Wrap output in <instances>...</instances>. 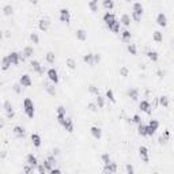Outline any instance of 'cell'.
I'll list each match as a JSON object with an SVG mask.
<instances>
[{
    "label": "cell",
    "mask_w": 174,
    "mask_h": 174,
    "mask_svg": "<svg viewBox=\"0 0 174 174\" xmlns=\"http://www.w3.org/2000/svg\"><path fill=\"white\" fill-rule=\"evenodd\" d=\"M163 135H165V138H166V139H169L170 138V131H165Z\"/></svg>",
    "instance_id": "cell-58"
},
{
    "label": "cell",
    "mask_w": 174,
    "mask_h": 174,
    "mask_svg": "<svg viewBox=\"0 0 174 174\" xmlns=\"http://www.w3.org/2000/svg\"><path fill=\"white\" fill-rule=\"evenodd\" d=\"M33 170H34V167L30 166V165H26V166H25V171H26V173H31Z\"/></svg>",
    "instance_id": "cell-53"
},
{
    "label": "cell",
    "mask_w": 174,
    "mask_h": 174,
    "mask_svg": "<svg viewBox=\"0 0 174 174\" xmlns=\"http://www.w3.org/2000/svg\"><path fill=\"white\" fill-rule=\"evenodd\" d=\"M23 109H25L26 116L29 118L34 117V114H36V106H34V103H33V101H31L30 98H25L23 99Z\"/></svg>",
    "instance_id": "cell-1"
},
{
    "label": "cell",
    "mask_w": 174,
    "mask_h": 174,
    "mask_svg": "<svg viewBox=\"0 0 174 174\" xmlns=\"http://www.w3.org/2000/svg\"><path fill=\"white\" fill-rule=\"evenodd\" d=\"M132 121H133L135 124H140V123H142V118H140V116H138V114H135V116L132 117Z\"/></svg>",
    "instance_id": "cell-50"
},
{
    "label": "cell",
    "mask_w": 174,
    "mask_h": 174,
    "mask_svg": "<svg viewBox=\"0 0 174 174\" xmlns=\"http://www.w3.org/2000/svg\"><path fill=\"white\" fill-rule=\"evenodd\" d=\"M30 40L34 42V44H38V42H40V37H38L37 33H31V34H30Z\"/></svg>",
    "instance_id": "cell-41"
},
{
    "label": "cell",
    "mask_w": 174,
    "mask_h": 174,
    "mask_svg": "<svg viewBox=\"0 0 174 174\" xmlns=\"http://www.w3.org/2000/svg\"><path fill=\"white\" fill-rule=\"evenodd\" d=\"M67 65H68V68H71V69H75L76 68V61L69 57V59H67Z\"/></svg>",
    "instance_id": "cell-36"
},
{
    "label": "cell",
    "mask_w": 174,
    "mask_h": 174,
    "mask_svg": "<svg viewBox=\"0 0 174 174\" xmlns=\"http://www.w3.org/2000/svg\"><path fill=\"white\" fill-rule=\"evenodd\" d=\"M105 173H116L117 171V163H114V162H109V163L105 165V169H103Z\"/></svg>",
    "instance_id": "cell-13"
},
{
    "label": "cell",
    "mask_w": 174,
    "mask_h": 174,
    "mask_svg": "<svg viewBox=\"0 0 174 174\" xmlns=\"http://www.w3.org/2000/svg\"><path fill=\"white\" fill-rule=\"evenodd\" d=\"M106 98H108L110 102H116V98H114V94H113V90H106Z\"/></svg>",
    "instance_id": "cell-38"
},
{
    "label": "cell",
    "mask_w": 174,
    "mask_h": 174,
    "mask_svg": "<svg viewBox=\"0 0 174 174\" xmlns=\"http://www.w3.org/2000/svg\"><path fill=\"white\" fill-rule=\"evenodd\" d=\"M44 167H45L46 169V171H48V173H49V171H51L52 169H53V167H55V165L52 163L51 161H49V159L46 158L45 161H44Z\"/></svg>",
    "instance_id": "cell-32"
},
{
    "label": "cell",
    "mask_w": 174,
    "mask_h": 174,
    "mask_svg": "<svg viewBox=\"0 0 174 174\" xmlns=\"http://www.w3.org/2000/svg\"><path fill=\"white\" fill-rule=\"evenodd\" d=\"M46 75H48V79H49L52 83H55V84L59 83V74H57V71L55 68H49L48 72H46Z\"/></svg>",
    "instance_id": "cell-3"
},
{
    "label": "cell",
    "mask_w": 174,
    "mask_h": 174,
    "mask_svg": "<svg viewBox=\"0 0 174 174\" xmlns=\"http://www.w3.org/2000/svg\"><path fill=\"white\" fill-rule=\"evenodd\" d=\"M33 53H34L33 48H31V46H26L25 49H23V53H22V55H23L25 59H26V57H31L33 56Z\"/></svg>",
    "instance_id": "cell-31"
},
{
    "label": "cell",
    "mask_w": 174,
    "mask_h": 174,
    "mask_svg": "<svg viewBox=\"0 0 174 174\" xmlns=\"http://www.w3.org/2000/svg\"><path fill=\"white\" fill-rule=\"evenodd\" d=\"M19 84L23 87H30L31 84H33V82H31V78L27 75V74H25V75H22L21 79H19Z\"/></svg>",
    "instance_id": "cell-7"
},
{
    "label": "cell",
    "mask_w": 174,
    "mask_h": 174,
    "mask_svg": "<svg viewBox=\"0 0 174 174\" xmlns=\"http://www.w3.org/2000/svg\"><path fill=\"white\" fill-rule=\"evenodd\" d=\"M147 127L156 132V131H158V128H159V121H158V120H150V123H148V125H147Z\"/></svg>",
    "instance_id": "cell-28"
},
{
    "label": "cell",
    "mask_w": 174,
    "mask_h": 174,
    "mask_svg": "<svg viewBox=\"0 0 174 174\" xmlns=\"http://www.w3.org/2000/svg\"><path fill=\"white\" fill-rule=\"evenodd\" d=\"M152 40H154V41H156V42H162V41H163V34H162V33H161L159 30L154 31Z\"/></svg>",
    "instance_id": "cell-26"
},
{
    "label": "cell",
    "mask_w": 174,
    "mask_h": 174,
    "mask_svg": "<svg viewBox=\"0 0 174 174\" xmlns=\"http://www.w3.org/2000/svg\"><path fill=\"white\" fill-rule=\"evenodd\" d=\"M125 170H127V173H129V174H132L133 171H135L132 165H127V166H125Z\"/></svg>",
    "instance_id": "cell-52"
},
{
    "label": "cell",
    "mask_w": 174,
    "mask_h": 174,
    "mask_svg": "<svg viewBox=\"0 0 174 174\" xmlns=\"http://www.w3.org/2000/svg\"><path fill=\"white\" fill-rule=\"evenodd\" d=\"M45 57H46V61L51 63V64H53L55 60H56V56H55V53H53V52H48Z\"/></svg>",
    "instance_id": "cell-34"
},
{
    "label": "cell",
    "mask_w": 174,
    "mask_h": 174,
    "mask_svg": "<svg viewBox=\"0 0 174 174\" xmlns=\"http://www.w3.org/2000/svg\"><path fill=\"white\" fill-rule=\"evenodd\" d=\"M49 173H51V174H60V173H61V170H60V169H55V167H53Z\"/></svg>",
    "instance_id": "cell-55"
},
{
    "label": "cell",
    "mask_w": 174,
    "mask_h": 174,
    "mask_svg": "<svg viewBox=\"0 0 174 174\" xmlns=\"http://www.w3.org/2000/svg\"><path fill=\"white\" fill-rule=\"evenodd\" d=\"M139 155H140V158H142L143 162H146V163H148L150 162V155H148V150H147V147L142 146V147L139 148Z\"/></svg>",
    "instance_id": "cell-5"
},
{
    "label": "cell",
    "mask_w": 174,
    "mask_h": 174,
    "mask_svg": "<svg viewBox=\"0 0 174 174\" xmlns=\"http://www.w3.org/2000/svg\"><path fill=\"white\" fill-rule=\"evenodd\" d=\"M91 1H98V0H91Z\"/></svg>",
    "instance_id": "cell-62"
},
{
    "label": "cell",
    "mask_w": 174,
    "mask_h": 174,
    "mask_svg": "<svg viewBox=\"0 0 174 174\" xmlns=\"http://www.w3.org/2000/svg\"><path fill=\"white\" fill-rule=\"evenodd\" d=\"M61 125L64 127L67 132H74V121H72L71 118H64V121L61 123Z\"/></svg>",
    "instance_id": "cell-9"
},
{
    "label": "cell",
    "mask_w": 174,
    "mask_h": 174,
    "mask_svg": "<svg viewBox=\"0 0 174 174\" xmlns=\"http://www.w3.org/2000/svg\"><path fill=\"white\" fill-rule=\"evenodd\" d=\"M29 1H30L31 4H37L38 3V0H29Z\"/></svg>",
    "instance_id": "cell-59"
},
{
    "label": "cell",
    "mask_w": 174,
    "mask_h": 174,
    "mask_svg": "<svg viewBox=\"0 0 174 174\" xmlns=\"http://www.w3.org/2000/svg\"><path fill=\"white\" fill-rule=\"evenodd\" d=\"M8 59H10L11 64L16 65V64H19V61H21V53H18V52H11L10 55H8Z\"/></svg>",
    "instance_id": "cell-8"
},
{
    "label": "cell",
    "mask_w": 174,
    "mask_h": 174,
    "mask_svg": "<svg viewBox=\"0 0 174 174\" xmlns=\"http://www.w3.org/2000/svg\"><path fill=\"white\" fill-rule=\"evenodd\" d=\"M59 154V148H56V150H53V155H57Z\"/></svg>",
    "instance_id": "cell-60"
},
{
    "label": "cell",
    "mask_w": 174,
    "mask_h": 174,
    "mask_svg": "<svg viewBox=\"0 0 174 174\" xmlns=\"http://www.w3.org/2000/svg\"><path fill=\"white\" fill-rule=\"evenodd\" d=\"M83 61L87 63V64H94V63H92V53L84 55V56H83Z\"/></svg>",
    "instance_id": "cell-37"
},
{
    "label": "cell",
    "mask_w": 174,
    "mask_h": 174,
    "mask_svg": "<svg viewBox=\"0 0 174 174\" xmlns=\"http://www.w3.org/2000/svg\"><path fill=\"white\" fill-rule=\"evenodd\" d=\"M147 57H148L151 61H158L159 55H158V52H155V51H148L147 52Z\"/></svg>",
    "instance_id": "cell-24"
},
{
    "label": "cell",
    "mask_w": 174,
    "mask_h": 174,
    "mask_svg": "<svg viewBox=\"0 0 174 174\" xmlns=\"http://www.w3.org/2000/svg\"><path fill=\"white\" fill-rule=\"evenodd\" d=\"M120 75H121V76H128L129 69L127 68V67H121V68H120Z\"/></svg>",
    "instance_id": "cell-42"
},
{
    "label": "cell",
    "mask_w": 174,
    "mask_h": 174,
    "mask_svg": "<svg viewBox=\"0 0 174 174\" xmlns=\"http://www.w3.org/2000/svg\"><path fill=\"white\" fill-rule=\"evenodd\" d=\"M103 7H105L106 10H112L113 7H114V3H113V0H108V1H103Z\"/></svg>",
    "instance_id": "cell-40"
},
{
    "label": "cell",
    "mask_w": 174,
    "mask_h": 174,
    "mask_svg": "<svg viewBox=\"0 0 174 174\" xmlns=\"http://www.w3.org/2000/svg\"><path fill=\"white\" fill-rule=\"evenodd\" d=\"M60 21L64 22V23H69V21H71V14H69V11L67 8L60 10Z\"/></svg>",
    "instance_id": "cell-6"
},
{
    "label": "cell",
    "mask_w": 174,
    "mask_h": 174,
    "mask_svg": "<svg viewBox=\"0 0 174 174\" xmlns=\"http://www.w3.org/2000/svg\"><path fill=\"white\" fill-rule=\"evenodd\" d=\"M1 38H3V31L0 30V40H1Z\"/></svg>",
    "instance_id": "cell-61"
},
{
    "label": "cell",
    "mask_w": 174,
    "mask_h": 174,
    "mask_svg": "<svg viewBox=\"0 0 174 174\" xmlns=\"http://www.w3.org/2000/svg\"><path fill=\"white\" fill-rule=\"evenodd\" d=\"M102 1H108V0H102Z\"/></svg>",
    "instance_id": "cell-63"
},
{
    "label": "cell",
    "mask_w": 174,
    "mask_h": 174,
    "mask_svg": "<svg viewBox=\"0 0 174 174\" xmlns=\"http://www.w3.org/2000/svg\"><path fill=\"white\" fill-rule=\"evenodd\" d=\"M11 67V61L10 59H8V56H4L3 59H1V69H4V71H7L8 68Z\"/></svg>",
    "instance_id": "cell-22"
},
{
    "label": "cell",
    "mask_w": 174,
    "mask_h": 174,
    "mask_svg": "<svg viewBox=\"0 0 174 174\" xmlns=\"http://www.w3.org/2000/svg\"><path fill=\"white\" fill-rule=\"evenodd\" d=\"M46 91L49 92L51 95H56V90H55L53 86H49V84H48V86H46Z\"/></svg>",
    "instance_id": "cell-47"
},
{
    "label": "cell",
    "mask_w": 174,
    "mask_h": 174,
    "mask_svg": "<svg viewBox=\"0 0 174 174\" xmlns=\"http://www.w3.org/2000/svg\"><path fill=\"white\" fill-rule=\"evenodd\" d=\"M132 12H136L139 15H143V5H142V3H133Z\"/></svg>",
    "instance_id": "cell-20"
},
{
    "label": "cell",
    "mask_w": 174,
    "mask_h": 174,
    "mask_svg": "<svg viewBox=\"0 0 174 174\" xmlns=\"http://www.w3.org/2000/svg\"><path fill=\"white\" fill-rule=\"evenodd\" d=\"M131 15H128V14H124L123 16H121V23H123L125 27H128L129 25H131Z\"/></svg>",
    "instance_id": "cell-25"
},
{
    "label": "cell",
    "mask_w": 174,
    "mask_h": 174,
    "mask_svg": "<svg viewBox=\"0 0 174 174\" xmlns=\"http://www.w3.org/2000/svg\"><path fill=\"white\" fill-rule=\"evenodd\" d=\"M26 162H27V165H30L33 167L38 166V159H37V156L33 155V154H29V155L26 156Z\"/></svg>",
    "instance_id": "cell-14"
},
{
    "label": "cell",
    "mask_w": 174,
    "mask_h": 174,
    "mask_svg": "<svg viewBox=\"0 0 174 174\" xmlns=\"http://www.w3.org/2000/svg\"><path fill=\"white\" fill-rule=\"evenodd\" d=\"M99 61H101V55L99 53H92V63L98 64Z\"/></svg>",
    "instance_id": "cell-44"
},
{
    "label": "cell",
    "mask_w": 174,
    "mask_h": 174,
    "mask_svg": "<svg viewBox=\"0 0 174 174\" xmlns=\"http://www.w3.org/2000/svg\"><path fill=\"white\" fill-rule=\"evenodd\" d=\"M14 135L16 138H25V128L21 125H16L14 127Z\"/></svg>",
    "instance_id": "cell-19"
},
{
    "label": "cell",
    "mask_w": 174,
    "mask_h": 174,
    "mask_svg": "<svg viewBox=\"0 0 174 174\" xmlns=\"http://www.w3.org/2000/svg\"><path fill=\"white\" fill-rule=\"evenodd\" d=\"M95 103H97L98 108H103V106H105V98L101 97V95L98 94V95H97V99H95Z\"/></svg>",
    "instance_id": "cell-33"
},
{
    "label": "cell",
    "mask_w": 174,
    "mask_h": 174,
    "mask_svg": "<svg viewBox=\"0 0 174 174\" xmlns=\"http://www.w3.org/2000/svg\"><path fill=\"white\" fill-rule=\"evenodd\" d=\"M131 19H133L135 22H140L142 15H139V14H136V12H132V14H131Z\"/></svg>",
    "instance_id": "cell-46"
},
{
    "label": "cell",
    "mask_w": 174,
    "mask_h": 174,
    "mask_svg": "<svg viewBox=\"0 0 174 174\" xmlns=\"http://www.w3.org/2000/svg\"><path fill=\"white\" fill-rule=\"evenodd\" d=\"M88 8L92 11V12H95V11H98V4L97 1H88Z\"/></svg>",
    "instance_id": "cell-39"
},
{
    "label": "cell",
    "mask_w": 174,
    "mask_h": 174,
    "mask_svg": "<svg viewBox=\"0 0 174 174\" xmlns=\"http://www.w3.org/2000/svg\"><path fill=\"white\" fill-rule=\"evenodd\" d=\"M90 132H91V135L95 139H101V138H102V131H101L99 127H91V128H90Z\"/></svg>",
    "instance_id": "cell-18"
},
{
    "label": "cell",
    "mask_w": 174,
    "mask_h": 174,
    "mask_svg": "<svg viewBox=\"0 0 174 174\" xmlns=\"http://www.w3.org/2000/svg\"><path fill=\"white\" fill-rule=\"evenodd\" d=\"M88 109H90L91 112H97V109H98L97 103H88Z\"/></svg>",
    "instance_id": "cell-51"
},
{
    "label": "cell",
    "mask_w": 174,
    "mask_h": 174,
    "mask_svg": "<svg viewBox=\"0 0 174 174\" xmlns=\"http://www.w3.org/2000/svg\"><path fill=\"white\" fill-rule=\"evenodd\" d=\"M57 114L59 116H65V108L64 106H59L57 108Z\"/></svg>",
    "instance_id": "cell-49"
},
{
    "label": "cell",
    "mask_w": 174,
    "mask_h": 174,
    "mask_svg": "<svg viewBox=\"0 0 174 174\" xmlns=\"http://www.w3.org/2000/svg\"><path fill=\"white\" fill-rule=\"evenodd\" d=\"M138 132L140 136H147V125L143 123L138 124Z\"/></svg>",
    "instance_id": "cell-21"
},
{
    "label": "cell",
    "mask_w": 174,
    "mask_h": 174,
    "mask_svg": "<svg viewBox=\"0 0 174 174\" xmlns=\"http://www.w3.org/2000/svg\"><path fill=\"white\" fill-rule=\"evenodd\" d=\"M88 91L91 92V94H95V95H98V94H99V91H98V87H95L94 84H90V86H88Z\"/></svg>",
    "instance_id": "cell-45"
},
{
    "label": "cell",
    "mask_w": 174,
    "mask_h": 174,
    "mask_svg": "<svg viewBox=\"0 0 174 174\" xmlns=\"http://www.w3.org/2000/svg\"><path fill=\"white\" fill-rule=\"evenodd\" d=\"M110 30L113 31V33H120V22H114V25L112 26V29H110Z\"/></svg>",
    "instance_id": "cell-43"
},
{
    "label": "cell",
    "mask_w": 174,
    "mask_h": 174,
    "mask_svg": "<svg viewBox=\"0 0 174 174\" xmlns=\"http://www.w3.org/2000/svg\"><path fill=\"white\" fill-rule=\"evenodd\" d=\"M121 38H123V41H125V42L131 41V38H132L131 31H129V30H124L123 33H121Z\"/></svg>",
    "instance_id": "cell-30"
},
{
    "label": "cell",
    "mask_w": 174,
    "mask_h": 174,
    "mask_svg": "<svg viewBox=\"0 0 174 174\" xmlns=\"http://www.w3.org/2000/svg\"><path fill=\"white\" fill-rule=\"evenodd\" d=\"M75 36H76V38L79 41H86L87 40V33H86V30H83V29H78V30L75 31Z\"/></svg>",
    "instance_id": "cell-17"
},
{
    "label": "cell",
    "mask_w": 174,
    "mask_h": 174,
    "mask_svg": "<svg viewBox=\"0 0 174 174\" xmlns=\"http://www.w3.org/2000/svg\"><path fill=\"white\" fill-rule=\"evenodd\" d=\"M128 97L132 98L133 101H138V98H139V90H138V88H129V90H128Z\"/></svg>",
    "instance_id": "cell-23"
},
{
    "label": "cell",
    "mask_w": 174,
    "mask_h": 174,
    "mask_svg": "<svg viewBox=\"0 0 174 174\" xmlns=\"http://www.w3.org/2000/svg\"><path fill=\"white\" fill-rule=\"evenodd\" d=\"M127 1H132V0H127Z\"/></svg>",
    "instance_id": "cell-64"
},
{
    "label": "cell",
    "mask_w": 174,
    "mask_h": 174,
    "mask_svg": "<svg viewBox=\"0 0 174 174\" xmlns=\"http://www.w3.org/2000/svg\"><path fill=\"white\" fill-rule=\"evenodd\" d=\"M127 49H128V52L131 53V55H133V56L138 53V48H136V45H135V44H128Z\"/></svg>",
    "instance_id": "cell-35"
},
{
    "label": "cell",
    "mask_w": 174,
    "mask_h": 174,
    "mask_svg": "<svg viewBox=\"0 0 174 174\" xmlns=\"http://www.w3.org/2000/svg\"><path fill=\"white\" fill-rule=\"evenodd\" d=\"M31 143H33V146L34 147H41V143H42V139L41 136L38 135V133H31Z\"/></svg>",
    "instance_id": "cell-11"
},
{
    "label": "cell",
    "mask_w": 174,
    "mask_h": 174,
    "mask_svg": "<svg viewBox=\"0 0 174 174\" xmlns=\"http://www.w3.org/2000/svg\"><path fill=\"white\" fill-rule=\"evenodd\" d=\"M38 173H46V169L44 167V165H38Z\"/></svg>",
    "instance_id": "cell-54"
},
{
    "label": "cell",
    "mask_w": 174,
    "mask_h": 174,
    "mask_svg": "<svg viewBox=\"0 0 174 174\" xmlns=\"http://www.w3.org/2000/svg\"><path fill=\"white\" fill-rule=\"evenodd\" d=\"M166 140H167L166 138H163V136H161L158 142H159V144H165V143H166Z\"/></svg>",
    "instance_id": "cell-56"
},
{
    "label": "cell",
    "mask_w": 174,
    "mask_h": 174,
    "mask_svg": "<svg viewBox=\"0 0 174 174\" xmlns=\"http://www.w3.org/2000/svg\"><path fill=\"white\" fill-rule=\"evenodd\" d=\"M3 108H4V112L7 114V118H12L15 116V113H14V108H12V105H11L10 101H5L3 103Z\"/></svg>",
    "instance_id": "cell-4"
},
{
    "label": "cell",
    "mask_w": 174,
    "mask_h": 174,
    "mask_svg": "<svg viewBox=\"0 0 174 174\" xmlns=\"http://www.w3.org/2000/svg\"><path fill=\"white\" fill-rule=\"evenodd\" d=\"M3 12H4V15L10 16L14 14V8H12V5L11 4H5L4 7H3Z\"/></svg>",
    "instance_id": "cell-27"
},
{
    "label": "cell",
    "mask_w": 174,
    "mask_h": 174,
    "mask_svg": "<svg viewBox=\"0 0 174 174\" xmlns=\"http://www.w3.org/2000/svg\"><path fill=\"white\" fill-rule=\"evenodd\" d=\"M14 90H15L16 92H21V87H19V84H15V86H14Z\"/></svg>",
    "instance_id": "cell-57"
},
{
    "label": "cell",
    "mask_w": 174,
    "mask_h": 174,
    "mask_svg": "<svg viewBox=\"0 0 174 174\" xmlns=\"http://www.w3.org/2000/svg\"><path fill=\"white\" fill-rule=\"evenodd\" d=\"M156 23H158L161 27H166V26H167V16L165 15L163 12H159L158 16H156Z\"/></svg>",
    "instance_id": "cell-10"
},
{
    "label": "cell",
    "mask_w": 174,
    "mask_h": 174,
    "mask_svg": "<svg viewBox=\"0 0 174 174\" xmlns=\"http://www.w3.org/2000/svg\"><path fill=\"white\" fill-rule=\"evenodd\" d=\"M159 105L163 106V108H167L169 106V97H166V95L159 97Z\"/></svg>",
    "instance_id": "cell-29"
},
{
    "label": "cell",
    "mask_w": 174,
    "mask_h": 174,
    "mask_svg": "<svg viewBox=\"0 0 174 174\" xmlns=\"http://www.w3.org/2000/svg\"><path fill=\"white\" fill-rule=\"evenodd\" d=\"M49 25H51V22H49V19H46V18H42V19H40V22H38V27H40L41 31L48 30V29H49Z\"/></svg>",
    "instance_id": "cell-15"
},
{
    "label": "cell",
    "mask_w": 174,
    "mask_h": 174,
    "mask_svg": "<svg viewBox=\"0 0 174 174\" xmlns=\"http://www.w3.org/2000/svg\"><path fill=\"white\" fill-rule=\"evenodd\" d=\"M103 22L106 23V27H108L109 30L112 29V26L114 25V22H116V16H114V14H112V12H105V15H103Z\"/></svg>",
    "instance_id": "cell-2"
},
{
    "label": "cell",
    "mask_w": 174,
    "mask_h": 174,
    "mask_svg": "<svg viewBox=\"0 0 174 174\" xmlns=\"http://www.w3.org/2000/svg\"><path fill=\"white\" fill-rule=\"evenodd\" d=\"M30 65H31V68H33V71L38 72V74H44V68H42L41 63L38 61V60H33Z\"/></svg>",
    "instance_id": "cell-16"
},
{
    "label": "cell",
    "mask_w": 174,
    "mask_h": 174,
    "mask_svg": "<svg viewBox=\"0 0 174 174\" xmlns=\"http://www.w3.org/2000/svg\"><path fill=\"white\" fill-rule=\"evenodd\" d=\"M139 108H140V110H142V112L147 113V114H150V113H151V105H150V102H148V101H146V99L139 103Z\"/></svg>",
    "instance_id": "cell-12"
},
{
    "label": "cell",
    "mask_w": 174,
    "mask_h": 174,
    "mask_svg": "<svg viewBox=\"0 0 174 174\" xmlns=\"http://www.w3.org/2000/svg\"><path fill=\"white\" fill-rule=\"evenodd\" d=\"M102 162H103V165H106L110 162V155H109V154H103L102 155Z\"/></svg>",
    "instance_id": "cell-48"
}]
</instances>
